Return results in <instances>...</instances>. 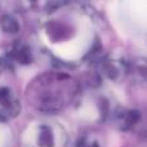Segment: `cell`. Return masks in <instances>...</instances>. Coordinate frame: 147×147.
Listing matches in <instances>:
<instances>
[{"mask_svg": "<svg viewBox=\"0 0 147 147\" xmlns=\"http://www.w3.org/2000/svg\"><path fill=\"white\" fill-rule=\"evenodd\" d=\"M130 74H134L142 80H147V59H137L136 62H130Z\"/></svg>", "mask_w": 147, "mask_h": 147, "instance_id": "9", "label": "cell"}, {"mask_svg": "<svg viewBox=\"0 0 147 147\" xmlns=\"http://www.w3.org/2000/svg\"><path fill=\"white\" fill-rule=\"evenodd\" d=\"M69 142L65 127L51 117L28 123L21 136L22 147H66Z\"/></svg>", "mask_w": 147, "mask_h": 147, "instance_id": "2", "label": "cell"}, {"mask_svg": "<svg viewBox=\"0 0 147 147\" xmlns=\"http://www.w3.org/2000/svg\"><path fill=\"white\" fill-rule=\"evenodd\" d=\"M72 147H106V142L101 133L90 129L79 134Z\"/></svg>", "mask_w": 147, "mask_h": 147, "instance_id": "6", "label": "cell"}, {"mask_svg": "<svg viewBox=\"0 0 147 147\" xmlns=\"http://www.w3.org/2000/svg\"><path fill=\"white\" fill-rule=\"evenodd\" d=\"M112 119H114L115 124L119 128H121L124 130H129L138 124V121H140V112L134 111V110H127V109L116 110V111L112 112Z\"/></svg>", "mask_w": 147, "mask_h": 147, "instance_id": "5", "label": "cell"}, {"mask_svg": "<svg viewBox=\"0 0 147 147\" xmlns=\"http://www.w3.org/2000/svg\"><path fill=\"white\" fill-rule=\"evenodd\" d=\"M0 25L9 35H18L21 32V20L16 14H5L0 21Z\"/></svg>", "mask_w": 147, "mask_h": 147, "instance_id": "8", "label": "cell"}, {"mask_svg": "<svg viewBox=\"0 0 147 147\" xmlns=\"http://www.w3.org/2000/svg\"><path fill=\"white\" fill-rule=\"evenodd\" d=\"M80 94V84L66 72L49 71L36 76L27 86V101L43 114H57L71 106Z\"/></svg>", "mask_w": 147, "mask_h": 147, "instance_id": "1", "label": "cell"}, {"mask_svg": "<svg viewBox=\"0 0 147 147\" xmlns=\"http://www.w3.org/2000/svg\"><path fill=\"white\" fill-rule=\"evenodd\" d=\"M1 71H3V63L0 62V74H1Z\"/></svg>", "mask_w": 147, "mask_h": 147, "instance_id": "10", "label": "cell"}, {"mask_svg": "<svg viewBox=\"0 0 147 147\" xmlns=\"http://www.w3.org/2000/svg\"><path fill=\"white\" fill-rule=\"evenodd\" d=\"M9 61L14 65H27L32 59V52L26 44L17 43L9 51Z\"/></svg>", "mask_w": 147, "mask_h": 147, "instance_id": "7", "label": "cell"}, {"mask_svg": "<svg viewBox=\"0 0 147 147\" xmlns=\"http://www.w3.org/2000/svg\"><path fill=\"white\" fill-rule=\"evenodd\" d=\"M21 112V101L13 88L0 85V123L16 119Z\"/></svg>", "mask_w": 147, "mask_h": 147, "instance_id": "4", "label": "cell"}, {"mask_svg": "<svg viewBox=\"0 0 147 147\" xmlns=\"http://www.w3.org/2000/svg\"><path fill=\"white\" fill-rule=\"evenodd\" d=\"M98 70L105 79L117 83L130 74V62L124 59L121 56L111 54L102 59Z\"/></svg>", "mask_w": 147, "mask_h": 147, "instance_id": "3", "label": "cell"}]
</instances>
